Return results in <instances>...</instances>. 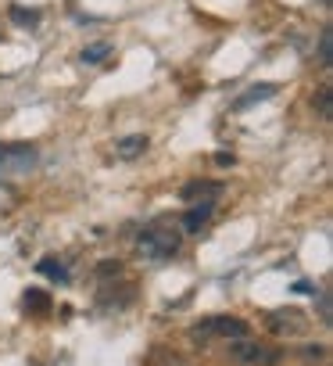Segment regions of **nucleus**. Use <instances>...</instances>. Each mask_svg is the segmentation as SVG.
Masks as SVG:
<instances>
[{
  "mask_svg": "<svg viewBox=\"0 0 333 366\" xmlns=\"http://www.w3.org/2000/svg\"><path fill=\"white\" fill-rule=\"evenodd\" d=\"M180 248H183V234L169 219H154L136 234V255L143 262H169L173 255H180Z\"/></svg>",
  "mask_w": 333,
  "mask_h": 366,
  "instance_id": "1",
  "label": "nucleus"
},
{
  "mask_svg": "<svg viewBox=\"0 0 333 366\" xmlns=\"http://www.w3.org/2000/svg\"><path fill=\"white\" fill-rule=\"evenodd\" d=\"M226 359L237 366H276L283 359L280 348H269L262 341H247V337H233L226 345Z\"/></svg>",
  "mask_w": 333,
  "mask_h": 366,
  "instance_id": "2",
  "label": "nucleus"
},
{
  "mask_svg": "<svg viewBox=\"0 0 333 366\" xmlns=\"http://www.w3.org/2000/svg\"><path fill=\"white\" fill-rule=\"evenodd\" d=\"M247 320H240V316H205V320H198L194 323V341H212V337H226V341H233V337H247Z\"/></svg>",
  "mask_w": 333,
  "mask_h": 366,
  "instance_id": "3",
  "label": "nucleus"
},
{
  "mask_svg": "<svg viewBox=\"0 0 333 366\" xmlns=\"http://www.w3.org/2000/svg\"><path fill=\"white\" fill-rule=\"evenodd\" d=\"M265 327L276 337H304L308 334V312H301L297 305H283V309H272L265 316Z\"/></svg>",
  "mask_w": 333,
  "mask_h": 366,
  "instance_id": "4",
  "label": "nucleus"
},
{
  "mask_svg": "<svg viewBox=\"0 0 333 366\" xmlns=\"http://www.w3.org/2000/svg\"><path fill=\"white\" fill-rule=\"evenodd\" d=\"M180 198L190 202V205H201V202H212L215 205L222 198V183H215V179H190V183H183Z\"/></svg>",
  "mask_w": 333,
  "mask_h": 366,
  "instance_id": "5",
  "label": "nucleus"
},
{
  "mask_svg": "<svg viewBox=\"0 0 333 366\" xmlns=\"http://www.w3.org/2000/svg\"><path fill=\"white\" fill-rule=\"evenodd\" d=\"M36 165L33 144H0V169H29Z\"/></svg>",
  "mask_w": 333,
  "mask_h": 366,
  "instance_id": "6",
  "label": "nucleus"
},
{
  "mask_svg": "<svg viewBox=\"0 0 333 366\" xmlns=\"http://www.w3.org/2000/svg\"><path fill=\"white\" fill-rule=\"evenodd\" d=\"M147 137H122V140H115V158H122V162H133V158H140L143 151H147Z\"/></svg>",
  "mask_w": 333,
  "mask_h": 366,
  "instance_id": "7",
  "label": "nucleus"
},
{
  "mask_svg": "<svg viewBox=\"0 0 333 366\" xmlns=\"http://www.w3.org/2000/svg\"><path fill=\"white\" fill-rule=\"evenodd\" d=\"M212 212H215V205L212 202H201V205H190V212L183 216V227L190 230V234H198L208 219H212Z\"/></svg>",
  "mask_w": 333,
  "mask_h": 366,
  "instance_id": "8",
  "label": "nucleus"
},
{
  "mask_svg": "<svg viewBox=\"0 0 333 366\" xmlns=\"http://www.w3.org/2000/svg\"><path fill=\"white\" fill-rule=\"evenodd\" d=\"M276 90H280L276 83H258V86H251V90L237 101V112H244V108H251V104H258V101H269Z\"/></svg>",
  "mask_w": 333,
  "mask_h": 366,
  "instance_id": "9",
  "label": "nucleus"
},
{
  "mask_svg": "<svg viewBox=\"0 0 333 366\" xmlns=\"http://www.w3.org/2000/svg\"><path fill=\"white\" fill-rule=\"evenodd\" d=\"M36 273H43V277H51V280H68V269H65V262L61 259H54V255H47V259H40L36 262Z\"/></svg>",
  "mask_w": 333,
  "mask_h": 366,
  "instance_id": "10",
  "label": "nucleus"
},
{
  "mask_svg": "<svg viewBox=\"0 0 333 366\" xmlns=\"http://www.w3.org/2000/svg\"><path fill=\"white\" fill-rule=\"evenodd\" d=\"M26 309L29 312H36V316H43V312H51V298L43 295V291H26Z\"/></svg>",
  "mask_w": 333,
  "mask_h": 366,
  "instance_id": "11",
  "label": "nucleus"
},
{
  "mask_svg": "<svg viewBox=\"0 0 333 366\" xmlns=\"http://www.w3.org/2000/svg\"><path fill=\"white\" fill-rule=\"evenodd\" d=\"M8 19H11L15 26L29 29V26H36V22H40V11H33V8H11V11H8Z\"/></svg>",
  "mask_w": 333,
  "mask_h": 366,
  "instance_id": "12",
  "label": "nucleus"
},
{
  "mask_svg": "<svg viewBox=\"0 0 333 366\" xmlns=\"http://www.w3.org/2000/svg\"><path fill=\"white\" fill-rule=\"evenodd\" d=\"M329 54H333V33H329V29H322V36H319V65H322V69H329V65H333V58H329Z\"/></svg>",
  "mask_w": 333,
  "mask_h": 366,
  "instance_id": "13",
  "label": "nucleus"
},
{
  "mask_svg": "<svg viewBox=\"0 0 333 366\" xmlns=\"http://www.w3.org/2000/svg\"><path fill=\"white\" fill-rule=\"evenodd\" d=\"M329 97H333V94H329V86H319V90L312 94V104L319 108V115H322V119H329V112H333V104H329Z\"/></svg>",
  "mask_w": 333,
  "mask_h": 366,
  "instance_id": "14",
  "label": "nucleus"
},
{
  "mask_svg": "<svg viewBox=\"0 0 333 366\" xmlns=\"http://www.w3.org/2000/svg\"><path fill=\"white\" fill-rule=\"evenodd\" d=\"M108 54H111V44H93V47H86V51H83V61H90V65H93V61H104Z\"/></svg>",
  "mask_w": 333,
  "mask_h": 366,
  "instance_id": "15",
  "label": "nucleus"
},
{
  "mask_svg": "<svg viewBox=\"0 0 333 366\" xmlns=\"http://www.w3.org/2000/svg\"><path fill=\"white\" fill-rule=\"evenodd\" d=\"M301 359L304 362H322L326 359V345H304L301 348Z\"/></svg>",
  "mask_w": 333,
  "mask_h": 366,
  "instance_id": "16",
  "label": "nucleus"
},
{
  "mask_svg": "<svg viewBox=\"0 0 333 366\" xmlns=\"http://www.w3.org/2000/svg\"><path fill=\"white\" fill-rule=\"evenodd\" d=\"M215 165H222V169H226V165H237V154H230V151H219V154H215Z\"/></svg>",
  "mask_w": 333,
  "mask_h": 366,
  "instance_id": "17",
  "label": "nucleus"
},
{
  "mask_svg": "<svg viewBox=\"0 0 333 366\" xmlns=\"http://www.w3.org/2000/svg\"><path fill=\"white\" fill-rule=\"evenodd\" d=\"M122 262H101V277H118Z\"/></svg>",
  "mask_w": 333,
  "mask_h": 366,
  "instance_id": "18",
  "label": "nucleus"
},
{
  "mask_svg": "<svg viewBox=\"0 0 333 366\" xmlns=\"http://www.w3.org/2000/svg\"><path fill=\"white\" fill-rule=\"evenodd\" d=\"M319 312H322V323H329V298L322 295V302H319Z\"/></svg>",
  "mask_w": 333,
  "mask_h": 366,
  "instance_id": "19",
  "label": "nucleus"
},
{
  "mask_svg": "<svg viewBox=\"0 0 333 366\" xmlns=\"http://www.w3.org/2000/svg\"><path fill=\"white\" fill-rule=\"evenodd\" d=\"M294 291H297V295H304V291H312V284H308V280H297V284H294Z\"/></svg>",
  "mask_w": 333,
  "mask_h": 366,
  "instance_id": "20",
  "label": "nucleus"
},
{
  "mask_svg": "<svg viewBox=\"0 0 333 366\" xmlns=\"http://www.w3.org/2000/svg\"><path fill=\"white\" fill-rule=\"evenodd\" d=\"M0 40H4V33H0Z\"/></svg>",
  "mask_w": 333,
  "mask_h": 366,
  "instance_id": "21",
  "label": "nucleus"
}]
</instances>
